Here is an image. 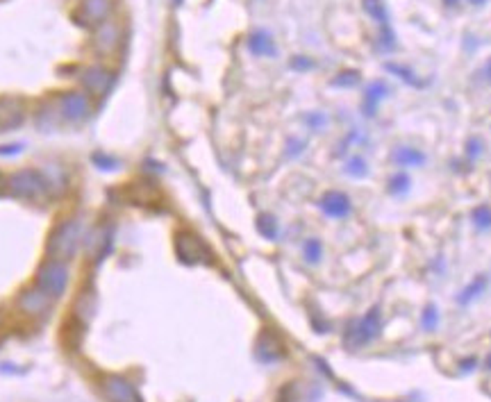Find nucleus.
I'll use <instances>...</instances> for the list:
<instances>
[{
  "label": "nucleus",
  "instance_id": "14",
  "mask_svg": "<svg viewBox=\"0 0 491 402\" xmlns=\"http://www.w3.org/2000/svg\"><path fill=\"white\" fill-rule=\"evenodd\" d=\"M346 173L353 175V178H364V175L368 173V164L362 157H353L346 164Z\"/></svg>",
  "mask_w": 491,
  "mask_h": 402
},
{
  "label": "nucleus",
  "instance_id": "20",
  "mask_svg": "<svg viewBox=\"0 0 491 402\" xmlns=\"http://www.w3.org/2000/svg\"><path fill=\"white\" fill-rule=\"evenodd\" d=\"M483 73H485L487 82H489V85H491V59H489V61H487V64H485V68H483Z\"/></svg>",
  "mask_w": 491,
  "mask_h": 402
},
{
  "label": "nucleus",
  "instance_id": "9",
  "mask_svg": "<svg viewBox=\"0 0 491 402\" xmlns=\"http://www.w3.org/2000/svg\"><path fill=\"white\" fill-rule=\"evenodd\" d=\"M485 286H487V277H485V275H478L475 280L471 282L462 293H459L457 303H459V305H468L471 300H475V298L485 291Z\"/></svg>",
  "mask_w": 491,
  "mask_h": 402
},
{
  "label": "nucleus",
  "instance_id": "12",
  "mask_svg": "<svg viewBox=\"0 0 491 402\" xmlns=\"http://www.w3.org/2000/svg\"><path fill=\"white\" fill-rule=\"evenodd\" d=\"M409 191V178L407 173H396L392 180H389V193L392 195H403Z\"/></svg>",
  "mask_w": 491,
  "mask_h": 402
},
{
  "label": "nucleus",
  "instance_id": "13",
  "mask_svg": "<svg viewBox=\"0 0 491 402\" xmlns=\"http://www.w3.org/2000/svg\"><path fill=\"white\" fill-rule=\"evenodd\" d=\"M421 325L428 329V332H435V329H437V325H439V312H437L435 305H428L425 307V312L421 316Z\"/></svg>",
  "mask_w": 491,
  "mask_h": 402
},
{
  "label": "nucleus",
  "instance_id": "10",
  "mask_svg": "<svg viewBox=\"0 0 491 402\" xmlns=\"http://www.w3.org/2000/svg\"><path fill=\"white\" fill-rule=\"evenodd\" d=\"M250 50H253L255 55H273L275 53V46H273V41L269 39V35L260 32V35H255L250 39Z\"/></svg>",
  "mask_w": 491,
  "mask_h": 402
},
{
  "label": "nucleus",
  "instance_id": "23",
  "mask_svg": "<svg viewBox=\"0 0 491 402\" xmlns=\"http://www.w3.org/2000/svg\"><path fill=\"white\" fill-rule=\"evenodd\" d=\"M446 5H450V7H453V5H457V0H446Z\"/></svg>",
  "mask_w": 491,
  "mask_h": 402
},
{
  "label": "nucleus",
  "instance_id": "3",
  "mask_svg": "<svg viewBox=\"0 0 491 402\" xmlns=\"http://www.w3.org/2000/svg\"><path fill=\"white\" fill-rule=\"evenodd\" d=\"M66 284V271L64 266H59L55 262H50L44 271L39 273V286L44 288L46 296H61Z\"/></svg>",
  "mask_w": 491,
  "mask_h": 402
},
{
  "label": "nucleus",
  "instance_id": "8",
  "mask_svg": "<svg viewBox=\"0 0 491 402\" xmlns=\"http://www.w3.org/2000/svg\"><path fill=\"white\" fill-rule=\"evenodd\" d=\"M362 5H364V12L371 16L375 23H380L382 28L389 25V12L382 0H362Z\"/></svg>",
  "mask_w": 491,
  "mask_h": 402
},
{
  "label": "nucleus",
  "instance_id": "6",
  "mask_svg": "<svg viewBox=\"0 0 491 402\" xmlns=\"http://www.w3.org/2000/svg\"><path fill=\"white\" fill-rule=\"evenodd\" d=\"M392 162L396 164V166H423L425 154L412 146H398L392 152Z\"/></svg>",
  "mask_w": 491,
  "mask_h": 402
},
{
  "label": "nucleus",
  "instance_id": "19",
  "mask_svg": "<svg viewBox=\"0 0 491 402\" xmlns=\"http://www.w3.org/2000/svg\"><path fill=\"white\" fill-rule=\"evenodd\" d=\"M480 148H483V141H480V139H471L468 141V157H478V154H480Z\"/></svg>",
  "mask_w": 491,
  "mask_h": 402
},
{
  "label": "nucleus",
  "instance_id": "24",
  "mask_svg": "<svg viewBox=\"0 0 491 402\" xmlns=\"http://www.w3.org/2000/svg\"><path fill=\"white\" fill-rule=\"evenodd\" d=\"M487 368H489V370H491V355H489V357H487Z\"/></svg>",
  "mask_w": 491,
  "mask_h": 402
},
{
  "label": "nucleus",
  "instance_id": "16",
  "mask_svg": "<svg viewBox=\"0 0 491 402\" xmlns=\"http://www.w3.org/2000/svg\"><path fill=\"white\" fill-rule=\"evenodd\" d=\"M387 68L392 71V73H398V78H403L405 82H409L412 87H421V80H416L414 73L409 68H403V66H396V64H387Z\"/></svg>",
  "mask_w": 491,
  "mask_h": 402
},
{
  "label": "nucleus",
  "instance_id": "4",
  "mask_svg": "<svg viewBox=\"0 0 491 402\" xmlns=\"http://www.w3.org/2000/svg\"><path fill=\"white\" fill-rule=\"evenodd\" d=\"M321 209L332 219H344L351 214V198L341 191H327L321 198Z\"/></svg>",
  "mask_w": 491,
  "mask_h": 402
},
{
  "label": "nucleus",
  "instance_id": "18",
  "mask_svg": "<svg viewBox=\"0 0 491 402\" xmlns=\"http://www.w3.org/2000/svg\"><path fill=\"white\" fill-rule=\"evenodd\" d=\"M260 230H262L266 236H275V232H278V225H275L273 219H269V225H266L264 216H262V219H260Z\"/></svg>",
  "mask_w": 491,
  "mask_h": 402
},
{
  "label": "nucleus",
  "instance_id": "22",
  "mask_svg": "<svg viewBox=\"0 0 491 402\" xmlns=\"http://www.w3.org/2000/svg\"><path fill=\"white\" fill-rule=\"evenodd\" d=\"M468 3L473 5V7H483V5L487 3V0H468Z\"/></svg>",
  "mask_w": 491,
  "mask_h": 402
},
{
  "label": "nucleus",
  "instance_id": "17",
  "mask_svg": "<svg viewBox=\"0 0 491 402\" xmlns=\"http://www.w3.org/2000/svg\"><path fill=\"white\" fill-rule=\"evenodd\" d=\"M360 82V75H357V71H348V73H341V78L334 80V85H344V87H353Z\"/></svg>",
  "mask_w": 491,
  "mask_h": 402
},
{
  "label": "nucleus",
  "instance_id": "1",
  "mask_svg": "<svg viewBox=\"0 0 491 402\" xmlns=\"http://www.w3.org/2000/svg\"><path fill=\"white\" fill-rule=\"evenodd\" d=\"M380 332H382V314H380V309L373 307L371 312H368L366 316H362L360 321L348 329L344 341H346V346H351L353 350H357V348L375 341V339L380 336Z\"/></svg>",
  "mask_w": 491,
  "mask_h": 402
},
{
  "label": "nucleus",
  "instance_id": "21",
  "mask_svg": "<svg viewBox=\"0 0 491 402\" xmlns=\"http://www.w3.org/2000/svg\"><path fill=\"white\" fill-rule=\"evenodd\" d=\"M473 364H475V359H466V362H462V368L471 370V368H473Z\"/></svg>",
  "mask_w": 491,
  "mask_h": 402
},
{
  "label": "nucleus",
  "instance_id": "11",
  "mask_svg": "<svg viewBox=\"0 0 491 402\" xmlns=\"http://www.w3.org/2000/svg\"><path fill=\"white\" fill-rule=\"evenodd\" d=\"M471 219L478 230H491V207L489 205H478V207L471 212Z\"/></svg>",
  "mask_w": 491,
  "mask_h": 402
},
{
  "label": "nucleus",
  "instance_id": "5",
  "mask_svg": "<svg viewBox=\"0 0 491 402\" xmlns=\"http://www.w3.org/2000/svg\"><path fill=\"white\" fill-rule=\"evenodd\" d=\"M387 91H389V87L384 85L382 80H375L366 87V91H364V114H368V116L375 114L377 105H380V102L387 98Z\"/></svg>",
  "mask_w": 491,
  "mask_h": 402
},
{
  "label": "nucleus",
  "instance_id": "7",
  "mask_svg": "<svg viewBox=\"0 0 491 402\" xmlns=\"http://www.w3.org/2000/svg\"><path fill=\"white\" fill-rule=\"evenodd\" d=\"M264 336H266V341H264V339H260V341H257V357L262 359V362H269V364L282 359L284 357V350H282L278 339L271 336L269 332H264Z\"/></svg>",
  "mask_w": 491,
  "mask_h": 402
},
{
  "label": "nucleus",
  "instance_id": "2",
  "mask_svg": "<svg viewBox=\"0 0 491 402\" xmlns=\"http://www.w3.org/2000/svg\"><path fill=\"white\" fill-rule=\"evenodd\" d=\"M102 394L109 402H143L135 384L121 375H107L102 379Z\"/></svg>",
  "mask_w": 491,
  "mask_h": 402
},
{
  "label": "nucleus",
  "instance_id": "15",
  "mask_svg": "<svg viewBox=\"0 0 491 402\" xmlns=\"http://www.w3.org/2000/svg\"><path fill=\"white\" fill-rule=\"evenodd\" d=\"M305 257L310 264H316L321 260V241L319 239H310L305 243Z\"/></svg>",
  "mask_w": 491,
  "mask_h": 402
}]
</instances>
